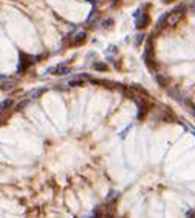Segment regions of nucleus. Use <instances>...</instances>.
Segmentation results:
<instances>
[{"label":"nucleus","mask_w":195,"mask_h":218,"mask_svg":"<svg viewBox=\"0 0 195 218\" xmlns=\"http://www.w3.org/2000/svg\"><path fill=\"white\" fill-rule=\"evenodd\" d=\"M137 105H138V115H137V118L142 120V118L146 115V112H148V105H146L144 101H142V100H140Z\"/></svg>","instance_id":"5"},{"label":"nucleus","mask_w":195,"mask_h":218,"mask_svg":"<svg viewBox=\"0 0 195 218\" xmlns=\"http://www.w3.org/2000/svg\"><path fill=\"white\" fill-rule=\"evenodd\" d=\"M94 69H97V71H106L108 66H106L105 63H94Z\"/></svg>","instance_id":"13"},{"label":"nucleus","mask_w":195,"mask_h":218,"mask_svg":"<svg viewBox=\"0 0 195 218\" xmlns=\"http://www.w3.org/2000/svg\"><path fill=\"white\" fill-rule=\"evenodd\" d=\"M85 39H86V32H85V31L77 32V34H75V37H74V45H80V43H83Z\"/></svg>","instance_id":"6"},{"label":"nucleus","mask_w":195,"mask_h":218,"mask_svg":"<svg viewBox=\"0 0 195 218\" xmlns=\"http://www.w3.org/2000/svg\"><path fill=\"white\" fill-rule=\"evenodd\" d=\"M25 105H26V101H22V103H19V105H17V109H19V111H20V109L23 108Z\"/></svg>","instance_id":"16"},{"label":"nucleus","mask_w":195,"mask_h":218,"mask_svg":"<svg viewBox=\"0 0 195 218\" xmlns=\"http://www.w3.org/2000/svg\"><path fill=\"white\" fill-rule=\"evenodd\" d=\"M14 86H15V80H14V78H8V80H5L3 83H2V89H3V91L12 89Z\"/></svg>","instance_id":"7"},{"label":"nucleus","mask_w":195,"mask_h":218,"mask_svg":"<svg viewBox=\"0 0 195 218\" xmlns=\"http://www.w3.org/2000/svg\"><path fill=\"white\" fill-rule=\"evenodd\" d=\"M51 71H56L54 74H58V75H65V74L71 72V69H69L68 66H65V65H57V66H54V68H49L48 72H51Z\"/></svg>","instance_id":"3"},{"label":"nucleus","mask_w":195,"mask_h":218,"mask_svg":"<svg viewBox=\"0 0 195 218\" xmlns=\"http://www.w3.org/2000/svg\"><path fill=\"white\" fill-rule=\"evenodd\" d=\"M164 3H171V2H174V0H163Z\"/></svg>","instance_id":"17"},{"label":"nucleus","mask_w":195,"mask_h":218,"mask_svg":"<svg viewBox=\"0 0 195 218\" xmlns=\"http://www.w3.org/2000/svg\"><path fill=\"white\" fill-rule=\"evenodd\" d=\"M143 37H144V34H138V37H137V45H140V43H142Z\"/></svg>","instance_id":"14"},{"label":"nucleus","mask_w":195,"mask_h":218,"mask_svg":"<svg viewBox=\"0 0 195 218\" xmlns=\"http://www.w3.org/2000/svg\"><path fill=\"white\" fill-rule=\"evenodd\" d=\"M112 25H114V20L112 19H108V20H105V22H103V28H105V29H109V28H112Z\"/></svg>","instance_id":"12"},{"label":"nucleus","mask_w":195,"mask_h":218,"mask_svg":"<svg viewBox=\"0 0 195 218\" xmlns=\"http://www.w3.org/2000/svg\"><path fill=\"white\" fill-rule=\"evenodd\" d=\"M43 92H45V88H39V89H34V91H31L29 92V97L31 99H37L39 95H42Z\"/></svg>","instance_id":"8"},{"label":"nucleus","mask_w":195,"mask_h":218,"mask_svg":"<svg viewBox=\"0 0 195 218\" xmlns=\"http://www.w3.org/2000/svg\"><path fill=\"white\" fill-rule=\"evenodd\" d=\"M31 63H32V57H26L25 54H22V60H20V63H19V74L23 72V71L28 68Z\"/></svg>","instance_id":"2"},{"label":"nucleus","mask_w":195,"mask_h":218,"mask_svg":"<svg viewBox=\"0 0 195 218\" xmlns=\"http://www.w3.org/2000/svg\"><path fill=\"white\" fill-rule=\"evenodd\" d=\"M83 77H78V78H74V80H69L68 81V85L69 86H82L83 85Z\"/></svg>","instance_id":"10"},{"label":"nucleus","mask_w":195,"mask_h":218,"mask_svg":"<svg viewBox=\"0 0 195 218\" xmlns=\"http://www.w3.org/2000/svg\"><path fill=\"white\" fill-rule=\"evenodd\" d=\"M157 81L160 83V86L166 88V86H167V81H169V80H167L166 77H163V75H157Z\"/></svg>","instance_id":"11"},{"label":"nucleus","mask_w":195,"mask_h":218,"mask_svg":"<svg viewBox=\"0 0 195 218\" xmlns=\"http://www.w3.org/2000/svg\"><path fill=\"white\" fill-rule=\"evenodd\" d=\"M11 105H12V100H11V99L3 100L2 103H0V111H5V109H8Z\"/></svg>","instance_id":"9"},{"label":"nucleus","mask_w":195,"mask_h":218,"mask_svg":"<svg viewBox=\"0 0 195 218\" xmlns=\"http://www.w3.org/2000/svg\"><path fill=\"white\" fill-rule=\"evenodd\" d=\"M187 217H189V218H195V212H194V210H189V212H187Z\"/></svg>","instance_id":"15"},{"label":"nucleus","mask_w":195,"mask_h":218,"mask_svg":"<svg viewBox=\"0 0 195 218\" xmlns=\"http://www.w3.org/2000/svg\"><path fill=\"white\" fill-rule=\"evenodd\" d=\"M183 9L185 8H178L175 11H172V12H169L164 17V23H167L169 26H175L178 23H181V20L185 19V15H186V12Z\"/></svg>","instance_id":"1"},{"label":"nucleus","mask_w":195,"mask_h":218,"mask_svg":"<svg viewBox=\"0 0 195 218\" xmlns=\"http://www.w3.org/2000/svg\"><path fill=\"white\" fill-rule=\"evenodd\" d=\"M148 23H149V15L143 14L142 17L137 19V23H135V26H137L138 29H143V28H146V26H148Z\"/></svg>","instance_id":"4"}]
</instances>
